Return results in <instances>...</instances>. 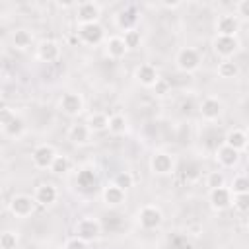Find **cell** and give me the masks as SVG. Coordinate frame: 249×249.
<instances>
[{"instance_id": "4", "label": "cell", "mask_w": 249, "mask_h": 249, "mask_svg": "<svg viewBox=\"0 0 249 249\" xmlns=\"http://www.w3.org/2000/svg\"><path fill=\"white\" fill-rule=\"evenodd\" d=\"M138 222H140V226L144 230H156L163 222V214H161V210L158 206L148 204V206H142L138 210Z\"/></svg>"}, {"instance_id": "14", "label": "cell", "mask_w": 249, "mask_h": 249, "mask_svg": "<svg viewBox=\"0 0 249 249\" xmlns=\"http://www.w3.org/2000/svg\"><path fill=\"white\" fill-rule=\"evenodd\" d=\"M60 56V47L56 41H43L39 47H37V58L43 60V62H54L56 58Z\"/></svg>"}, {"instance_id": "42", "label": "cell", "mask_w": 249, "mask_h": 249, "mask_svg": "<svg viewBox=\"0 0 249 249\" xmlns=\"http://www.w3.org/2000/svg\"><path fill=\"white\" fill-rule=\"evenodd\" d=\"M0 154H2V148H0Z\"/></svg>"}, {"instance_id": "24", "label": "cell", "mask_w": 249, "mask_h": 249, "mask_svg": "<svg viewBox=\"0 0 249 249\" xmlns=\"http://www.w3.org/2000/svg\"><path fill=\"white\" fill-rule=\"evenodd\" d=\"M107 123H109V117L105 113H91L86 124H88L89 132H103V130H107Z\"/></svg>"}, {"instance_id": "21", "label": "cell", "mask_w": 249, "mask_h": 249, "mask_svg": "<svg viewBox=\"0 0 249 249\" xmlns=\"http://www.w3.org/2000/svg\"><path fill=\"white\" fill-rule=\"evenodd\" d=\"M101 196H103V202L107 204V206H119V204H123L124 202V191L123 189H119L117 185H107L105 189H103V193H101Z\"/></svg>"}, {"instance_id": "22", "label": "cell", "mask_w": 249, "mask_h": 249, "mask_svg": "<svg viewBox=\"0 0 249 249\" xmlns=\"http://www.w3.org/2000/svg\"><path fill=\"white\" fill-rule=\"evenodd\" d=\"M91 132L88 128V124H82V123H76L68 128V140H72L74 144H86L89 140Z\"/></svg>"}, {"instance_id": "36", "label": "cell", "mask_w": 249, "mask_h": 249, "mask_svg": "<svg viewBox=\"0 0 249 249\" xmlns=\"http://www.w3.org/2000/svg\"><path fill=\"white\" fill-rule=\"evenodd\" d=\"M64 249H89L88 247V243L84 241V239H80V237H70L66 243H64Z\"/></svg>"}, {"instance_id": "39", "label": "cell", "mask_w": 249, "mask_h": 249, "mask_svg": "<svg viewBox=\"0 0 249 249\" xmlns=\"http://www.w3.org/2000/svg\"><path fill=\"white\" fill-rule=\"evenodd\" d=\"M154 89H156V93H158V95H165V93H167V82L160 78V80L154 84Z\"/></svg>"}, {"instance_id": "33", "label": "cell", "mask_w": 249, "mask_h": 249, "mask_svg": "<svg viewBox=\"0 0 249 249\" xmlns=\"http://www.w3.org/2000/svg\"><path fill=\"white\" fill-rule=\"evenodd\" d=\"M0 249H18V235L14 231H0Z\"/></svg>"}, {"instance_id": "11", "label": "cell", "mask_w": 249, "mask_h": 249, "mask_svg": "<svg viewBox=\"0 0 249 249\" xmlns=\"http://www.w3.org/2000/svg\"><path fill=\"white\" fill-rule=\"evenodd\" d=\"M216 31L222 37H235V33L239 31V19L233 14H224L216 21Z\"/></svg>"}, {"instance_id": "17", "label": "cell", "mask_w": 249, "mask_h": 249, "mask_svg": "<svg viewBox=\"0 0 249 249\" xmlns=\"http://www.w3.org/2000/svg\"><path fill=\"white\" fill-rule=\"evenodd\" d=\"M136 23H138V14L134 8H124L117 14V27L119 29H123V31L136 29Z\"/></svg>"}, {"instance_id": "3", "label": "cell", "mask_w": 249, "mask_h": 249, "mask_svg": "<svg viewBox=\"0 0 249 249\" xmlns=\"http://www.w3.org/2000/svg\"><path fill=\"white\" fill-rule=\"evenodd\" d=\"M99 233H101V224H99L95 218L86 216V218H80V220L76 222V237L84 239L86 243L93 241Z\"/></svg>"}, {"instance_id": "23", "label": "cell", "mask_w": 249, "mask_h": 249, "mask_svg": "<svg viewBox=\"0 0 249 249\" xmlns=\"http://www.w3.org/2000/svg\"><path fill=\"white\" fill-rule=\"evenodd\" d=\"M105 49H107V54L111 56V58H115V60H119V58H123L124 54H126V47H124V43H123V39L121 37H109L107 39V45H105Z\"/></svg>"}, {"instance_id": "10", "label": "cell", "mask_w": 249, "mask_h": 249, "mask_svg": "<svg viewBox=\"0 0 249 249\" xmlns=\"http://www.w3.org/2000/svg\"><path fill=\"white\" fill-rule=\"evenodd\" d=\"M54 156H56V152H54L53 146L41 144V146H37V148L33 150L31 160H33L35 167H39V169H49L51 163H53V160H54Z\"/></svg>"}, {"instance_id": "6", "label": "cell", "mask_w": 249, "mask_h": 249, "mask_svg": "<svg viewBox=\"0 0 249 249\" xmlns=\"http://www.w3.org/2000/svg\"><path fill=\"white\" fill-rule=\"evenodd\" d=\"M105 37V29L97 23H86V25H78V39L86 45H99Z\"/></svg>"}, {"instance_id": "5", "label": "cell", "mask_w": 249, "mask_h": 249, "mask_svg": "<svg viewBox=\"0 0 249 249\" xmlns=\"http://www.w3.org/2000/svg\"><path fill=\"white\" fill-rule=\"evenodd\" d=\"M35 198H31L29 195H16L12 200H10V212L16 216V218H27L33 214L35 210Z\"/></svg>"}, {"instance_id": "8", "label": "cell", "mask_w": 249, "mask_h": 249, "mask_svg": "<svg viewBox=\"0 0 249 249\" xmlns=\"http://www.w3.org/2000/svg\"><path fill=\"white\" fill-rule=\"evenodd\" d=\"M84 109V99L80 93H74V91H66L62 97H60V111L68 117H76L80 115Z\"/></svg>"}, {"instance_id": "28", "label": "cell", "mask_w": 249, "mask_h": 249, "mask_svg": "<svg viewBox=\"0 0 249 249\" xmlns=\"http://www.w3.org/2000/svg\"><path fill=\"white\" fill-rule=\"evenodd\" d=\"M23 130H25V123H23V119L18 117V115L4 126V132H6L8 136H21Z\"/></svg>"}, {"instance_id": "1", "label": "cell", "mask_w": 249, "mask_h": 249, "mask_svg": "<svg viewBox=\"0 0 249 249\" xmlns=\"http://www.w3.org/2000/svg\"><path fill=\"white\" fill-rule=\"evenodd\" d=\"M101 16V6L93 0H86V2H80L76 4V21L80 25H86V23H97Z\"/></svg>"}, {"instance_id": "20", "label": "cell", "mask_w": 249, "mask_h": 249, "mask_svg": "<svg viewBox=\"0 0 249 249\" xmlns=\"http://www.w3.org/2000/svg\"><path fill=\"white\" fill-rule=\"evenodd\" d=\"M76 183H78V187H80L82 191H91V189L97 187L99 179H97V173H95L91 167H84V169L78 171V179H76Z\"/></svg>"}, {"instance_id": "27", "label": "cell", "mask_w": 249, "mask_h": 249, "mask_svg": "<svg viewBox=\"0 0 249 249\" xmlns=\"http://www.w3.org/2000/svg\"><path fill=\"white\" fill-rule=\"evenodd\" d=\"M107 130L113 132V134H123L126 130V119L123 115H111L109 117V123H107Z\"/></svg>"}, {"instance_id": "37", "label": "cell", "mask_w": 249, "mask_h": 249, "mask_svg": "<svg viewBox=\"0 0 249 249\" xmlns=\"http://www.w3.org/2000/svg\"><path fill=\"white\" fill-rule=\"evenodd\" d=\"M235 18H249V0H241L235 4Z\"/></svg>"}, {"instance_id": "25", "label": "cell", "mask_w": 249, "mask_h": 249, "mask_svg": "<svg viewBox=\"0 0 249 249\" xmlns=\"http://www.w3.org/2000/svg\"><path fill=\"white\" fill-rule=\"evenodd\" d=\"M12 41L18 49H27L33 43V33L27 31V29H16L14 35H12Z\"/></svg>"}, {"instance_id": "26", "label": "cell", "mask_w": 249, "mask_h": 249, "mask_svg": "<svg viewBox=\"0 0 249 249\" xmlns=\"http://www.w3.org/2000/svg\"><path fill=\"white\" fill-rule=\"evenodd\" d=\"M237 72H239V66L231 58H226V60H222L218 64V76L220 78H235Z\"/></svg>"}, {"instance_id": "16", "label": "cell", "mask_w": 249, "mask_h": 249, "mask_svg": "<svg viewBox=\"0 0 249 249\" xmlns=\"http://www.w3.org/2000/svg\"><path fill=\"white\" fill-rule=\"evenodd\" d=\"M224 144L230 146V148H233V150H237V152L241 154V152L247 148V134H245V130H241V128H231V130L226 134Z\"/></svg>"}, {"instance_id": "9", "label": "cell", "mask_w": 249, "mask_h": 249, "mask_svg": "<svg viewBox=\"0 0 249 249\" xmlns=\"http://www.w3.org/2000/svg\"><path fill=\"white\" fill-rule=\"evenodd\" d=\"M208 202H210V206H212L216 212H222V210L230 208V206H231V193H230V189H228V187L210 189Z\"/></svg>"}, {"instance_id": "35", "label": "cell", "mask_w": 249, "mask_h": 249, "mask_svg": "<svg viewBox=\"0 0 249 249\" xmlns=\"http://www.w3.org/2000/svg\"><path fill=\"white\" fill-rule=\"evenodd\" d=\"M231 204L235 210L239 212H247L249 210V193H243V195H231Z\"/></svg>"}, {"instance_id": "41", "label": "cell", "mask_w": 249, "mask_h": 249, "mask_svg": "<svg viewBox=\"0 0 249 249\" xmlns=\"http://www.w3.org/2000/svg\"><path fill=\"white\" fill-rule=\"evenodd\" d=\"M0 191H2V185H0Z\"/></svg>"}, {"instance_id": "38", "label": "cell", "mask_w": 249, "mask_h": 249, "mask_svg": "<svg viewBox=\"0 0 249 249\" xmlns=\"http://www.w3.org/2000/svg\"><path fill=\"white\" fill-rule=\"evenodd\" d=\"M16 117V113L12 111V109H8V107H4V109H0V126L4 128L12 119Z\"/></svg>"}, {"instance_id": "2", "label": "cell", "mask_w": 249, "mask_h": 249, "mask_svg": "<svg viewBox=\"0 0 249 249\" xmlns=\"http://www.w3.org/2000/svg\"><path fill=\"white\" fill-rule=\"evenodd\" d=\"M175 62H177V68L179 70H183V72H195V70H198V66H200V53L196 51V49H193V47H183L179 53H177V56H175Z\"/></svg>"}, {"instance_id": "18", "label": "cell", "mask_w": 249, "mask_h": 249, "mask_svg": "<svg viewBox=\"0 0 249 249\" xmlns=\"http://www.w3.org/2000/svg\"><path fill=\"white\" fill-rule=\"evenodd\" d=\"M136 80L146 88H154V84L160 80V76H158V70L152 64H140L136 68Z\"/></svg>"}, {"instance_id": "32", "label": "cell", "mask_w": 249, "mask_h": 249, "mask_svg": "<svg viewBox=\"0 0 249 249\" xmlns=\"http://www.w3.org/2000/svg\"><path fill=\"white\" fill-rule=\"evenodd\" d=\"M113 185H117L119 189L126 191V189H130V187L134 185V179H132V175H130L128 171H121V173H117V175H115Z\"/></svg>"}, {"instance_id": "7", "label": "cell", "mask_w": 249, "mask_h": 249, "mask_svg": "<svg viewBox=\"0 0 249 249\" xmlns=\"http://www.w3.org/2000/svg\"><path fill=\"white\" fill-rule=\"evenodd\" d=\"M212 47H214V53L226 60V58H231V56L237 53L239 41H237L235 37H222V35H216L214 41H212Z\"/></svg>"}, {"instance_id": "19", "label": "cell", "mask_w": 249, "mask_h": 249, "mask_svg": "<svg viewBox=\"0 0 249 249\" xmlns=\"http://www.w3.org/2000/svg\"><path fill=\"white\" fill-rule=\"evenodd\" d=\"M216 160H218L220 165H224V167H233V165L239 161V152L233 150V148H230V146H226V144H222V146L216 150Z\"/></svg>"}, {"instance_id": "12", "label": "cell", "mask_w": 249, "mask_h": 249, "mask_svg": "<svg viewBox=\"0 0 249 249\" xmlns=\"http://www.w3.org/2000/svg\"><path fill=\"white\" fill-rule=\"evenodd\" d=\"M150 167L158 175H167L173 171V158L165 152H156L150 160Z\"/></svg>"}, {"instance_id": "40", "label": "cell", "mask_w": 249, "mask_h": 249, "mask_svg": "<svg viewBox=\"0 0 249 249\" xmlns=\"http://www.w3.org/2000/svg\"><path fill=\"white\" fill-rule=\"evenodd\" d=\"M163 6H165V8H179L181 2H163Z\"/></svg>"}, {"instance_id": "31", "label": "cell", "mask_w": 249, "mask_h": 249, "mask_svg": "<svg viewBox=\"0 0 249 249\" xmlns=\"http://www.w3.org/2000/svg\"><path fill=\"white\" fill-rule=\"evenodd\" d=\"M231 195H243L249 193V179L245 175H235L231 181V187H228Z\"/></svg>"}, {"instance_id": "13", "label": "cell", "mask_w": 249, "mask_h": 249, "mask_svg": "<svg viewBox=\"0 0 249 249\" xmlns=\"http://www.w3.org/2000/svg\"><path fill=\"white\" fill-rule=\"evenodd\" d=\"M222 111H224V105L218 97H206L200 103V115L206 121H216L222 115Z\"/></svg>"}, {"instance_id": "34", "label": "cell", "mask_w": 249, "mask_h": 249, "mask_svg": "<svg viewBox=\"0 0 249 249\" xmlns=\"http://www.w3.org/2000/svg\"><path fill=\"white\" fill-rule=\"evenodd\" d=\"M206 187L216 189V187H226V177L222 171H210L206 175Z\"/></svg>"}, {"instance_id": "15", "label": "cell", "mask_w": 249, "mask_h": 249, "mask_svg": "<svg viewBox=\"0 0 249 249\" xmlns=\"http://www.w3.org/2000/svg\"><path fill=\"white\" fill-rule=\"evenodd\" d=\"M56 196H58V193H56V189L51 185V183H43V185H39L37 189H35V202L37 204H41V206H49V204H53L54 200H56Z\"/></svg>"}, {"instance_id": "29", "label": "cell", "mask_w": 249, "mask_h": 249, "mask_svg": "<svg viewBox=\"0 0 249 249\" xmlns=\"http://www.w3.org/2000/svg\"><path fill=\"white\" fill-rule=\"evenodd\" d=\"M123 33H124V35H123L121 39H123V43H124L126 49H136V47H140L142 35H140L138 29H128V31H123Z\"/></svg>"}, {"instance_id": "30", "label": "cell", "mask_w": 249, "mask_h": 249, "mask_svg": "<svg viewBox=\"0 0 249 249\" xmlns=\"http://www.w3.org/2000/svg\"><path fill=\"white\" fill-rule=\"evenodd\" d=\"M49 169H51L54 175H62V173H66V171L70 169V160H68L66 156H60V154H56Z\"/></svg>"}]
</instances>
